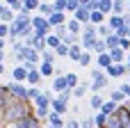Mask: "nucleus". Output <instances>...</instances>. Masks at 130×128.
<instances>
[{
	"label": "nucleus",
	"instance_id": "1",
	"mask_svg": "<svg viewBox=\"0 0 130 128\" xmlns=\"http://www.w3.org/2000/svg\"><path fill=\"white\" fill-rule=\"evenodd\" d=\"M25 117H30V108H27V103H21V101H14L5 112H2V121H7V124H18L21 119H25Z\"/></svg>",
	"mask_w": 130,
	"mask_h": 128
},
{
	"label": "nucleus",
	"instance_id": "2",
	"mask_svg": "<svg viewBox=\"0 0 130 128\" xmlns=\"http://www.w3.org/2000/svg\"><path fill=\"white\" fill-rule=\"evenodd\" d=\"M32 34L34 37H41V39H46L48 34H53V27H50L48 18H43L41 14L39 16H32Z\"/></svg>",
	"mask_w": 130,
	"mask_h": 128
},
{
	"label": "nucleus",
	"instance_id": "3",
	"mask_svg": "<svg viewBox=\"0 0 130 128\" xmlns=\"http://www.w3.org/2000/svg\"><path fill=\"white\" fill-rule=\"evenodd\" d=\"M107 80H110V78H107L101 69H94V71H91V85H89V89H91L94 94H101V92L107 87Z\"/></svg>",
	"mask_w": 130,
	"mask_h": 128
},
{
	"label": "nucleus",
	"instance_id": "4",
	"mask_svg": "<svg viewBox=\"0 0 130 128\" xmlns=\"http://www.w3.org/2000/svg\"><path fill=\"white\" fill-rule=\"evenodd\" d=\"M7 89H9V94H11V98H16V101H21V103H27V101H30V96H27V87H25V85L11 80V82L7 85Z\"/></svg>",
	"mask_w": 130,
	"mask_h": 128
},
{
	"label": "nucleus",
	"instance_id": "5",
	"mask_svg": "<svg viewBox=\"0 0 130 128\" xmlns=\"http://www.w3.org/2000/svg\"><path fill=\"white\" fill-rule=\"evenodd\" d=\"M23 44H25L27 48H32V50H37L39 55H41L43 50H48V48H46V39H41V37H34V34H32V37H27V39H25Z\"/></svg>",
	"mask_w": 130,
	"mask_h": 128
},
{
	"label": "nucleus",
	"instance_id": "6",
	"mask_svg": "<svg viewBox=\"0 0 130 128\" xmlns=\"http://www.w3.org/2000/svg\"><path fill=\"white\" fill-rule=\"evenodd\" d=\"M105 76H107V78H123V76H128V66H126V64H112V66L105 71Z\"/></svg>",
	"mask_w": 130,
	"mask_h": 128
},
{
	"label": "nucleus",
	"instance_id": "7",
	"mask_svg": "<svg viewBox=\"0 0 130 128\" xmlns=\"http://www.w3.org/2000/svg\"><path fill=\"white\" fill-rule=\"evenodd\" d=\"M11 80L23 85V82L27 80V69H25L23 64H21V66H14V69H11Z\"/></svg>",
	"mask_w": 130,
	"mask_h": 128
},
{
	"label": "nucleus",
	"instance_id": "8",
	"mask_svg": "<svg viewBox=\"0 0 130 128\" xmlns=\"http://www.w3.org/2000/svg\"><path fill=\"white\" fill-rule=\"evenodd\" d=\"M50 110L62 117V115L69 112V103H64V101H59V98H53V101H50Z\"/></svg>",
	"mask_w": 130,
	"mask_h": 128
},
{
	"label": "nucleus",
	"instance_id": "9",
	"mask_svg": "<svg viewBox=\"0 0 130 128\" xmlns=\"http://www.w3.org/2000/svg\"><path fill=\"white\" fill-rule=\"evenodd\" d=\"M46 121H48V126H53V128H64L66 126V121H62V117H59L57 112H53V110L48 112V119H46Z\"/></svg>",
	"mask_w": 130,
	"mask_h": 128
},
{
	"label": "nucleus",
	"instance_id": "10",
	"mask_svg": "<svg viewBox=\"0 0 130 128\" xmlns=\"http://www.w3.org/2000/svg\"><path fill=\"white\" fill-rule=\"evenodd\" d=\"M96 66H101V71H107V69L112 66V57H110V53L98 55V57H96Z\"/></svg>",
	"mask_w": 130,
	"mask_h": 128
},
{
	"label": "nucleus",
	"instance_id": "11",
	"mask_svg": "<svg viewBox=\"0 0 130 128\" xmlns=\"http://www.w3.org/2000/svg\"><path fill=\"white\" fill-rule=\"evenodd\" d=\"M48 23H50V27H59V25H66V14H53V16H48Z\"/></svg>",
	"mask_w": 130,
	"mask_h": 128
},
{
	"label": "nucleus",
	"instance_id": "12",
	"mask_svg": "<svg viewBox=\"0 0 130 128\" xmlns=\"http://www.w3.org/2000/svg\"><path fill=\"white\" fill-rule=\"evenodd\" d=\"M66 32H69V34L80 37V34H82V25H80L75 18H71V21H66Z\"/></svg>",
	"mask_w": 130,
	"mask_h": 128
},
{
	"label": "nucleus",
	"instance_id": "13",
	"mask_svg": "<svg viewBox=\"0 0 130 128\" xmlns=\"http://www.w3.org/2000/svg\"><path fill=\"white\" fill-rule=\"evenodd\" d=\"M43 78H41V73H39V69H34V71H27V85L30 87H39V82H41Z\"/></svg>",
	"mask_w": 130,
	"mask_h": 128
},
{
	"label": "nucleus",
	"instance_id": "14",
	"mask_svg": "<svg viewBox=\"0 0 130 128\" xmlns=\"http://www.w3.org/2000/svg\"><path fill=\"white\" fill-rule=\"evenodd\" d=\"M110 57H112V64H126V53H123L121 48L110 50Z\"/></svg>",
	"mask_w": 130,
	"mask_h": 128
},
{
	"label": "nucleus",
	"instance_id": "15",
	"mask_svg": "<svg viewBox=\"0 0 130 128\" xmlns=\"http://www.w3.org/2000/svg\"><path fill=\"white\" fill-rule=\"evenodd\" d=\"M39 5H41L39 0H25V2H23V11H21V14L30 16V11H37V9H39Z\"/></svg>",
	"mask_w": 130,
	"mask_h": 128
},
{
	"label": "nucleus",
	"instance_id": "16",
	"mask_svg": "<svg viewBox=\"0 0 130 128\" xmlns=\"http://www.w3.org/2000/svg\"><path fill=\"white\" fill-rule=\"evenodd\" d=\"M64 80H66V87L73 92L78 85H80V78H78V73H64Z\"/></svg>",
	"mask_w": 130,
	"mask_h": 128
},
{
	"label": "nucleus",
	"instance_id": "17",
	"mask_svg": "<svg viewBox=\"0 0 130 128\" xmlns=\"http://www.w3.org/2000/svg\"><path fill=\"white\" fill-rule=\"evenodd\" d=\"M112 2H114V0H98V11H101L103 16H107V14L112 16Z\"/></svg>",
	"mask_w": 130,
	"mask_h": 128
},
{
	"label": "nucleus",
	"instance_id": "18",
	"mask_svg": "<svg viewBox=\"0 0 130 128\" xmlns=\"http://www.w3.org/2000/svg\"><path fill=\"white\" fill-rule=\"evenodd\" d=\"M126 9H128L126 2H121V0H114V2H112V14H114V16H123Z\"/></svg>",
	"mask_w": 130,
	"mask_h": 128
},
{
	"label": "nucleus",
	"instance_id": "19",
	"mask_svg": "<svg viewBox=\"0 0 130 128\" xmlns=\"http://www.w3.org/2000/svg\"><path fill=\"white\" fill-rule=\"evenodd\" d=\"M39 73H41V78H50V76H55V64H39Z\"/></svg>",
	"mask_w": 130,
	"mask_h": 128
},
{
	"label": "nucleus",
	"instance_id": "20",
	"mask_svg": "<svg viewBox=\"0 0 130 128\" xmlns=\"http://www.w3.org/2000/svg\"><path fill=\"white\" fill-rule=\"evenodd\" d=\"M117 108H119V105H117L114 101H103V108H101V112H103V115H107V117H112V115L117 112Z\"/></svg>",
	"mask_w": 130,
	"mask_h": 128
},
{
	"label": "nucleus",
	"instance_id": "21",
	"mask_svg": "<svg viewBox=\"0 0 130 128\" xmlns=\"http://www.w3.org/2000/svg\"><path fill=\"white\" fill-rule=\"evenodd\" d=\"M107 25H110V30H112V32H117L119 27H123V18L112 14V16H110V21H107Z\"/></svg>",
	"mask_w": 130,
	"mask_h": 128
},
{
	"label": "nucleus",
	"instance_id": "22",
	"mask_svg": "<svg viewBox=\"0 0 130 128\" xmlns=\"http://www.w3.org/2000/svg\"><path fill=\"white\" fill-rule=\"evenodd\" d=\"M82 37H87V39H96V37H98V32H96V25H91V23L82 25Z\"/></svg>",
	"mask_w": 130,
	"mask_h": 128
},
{
	"label": "nucleus",
	"instance_id": "23",
	"mask_svg": "<svg viewBox=\"0 0 130 128\" xmlns=\"http://www.w3.org/2000/svg\"><path fill=\"white\" fill-rule=\"evenodd\" d=\"M59 44H62L59 37H55V34H48V37H46V48H48V50H57Z\"/></svg>",
	"mask_w": 130,
	"mask_h": 128
},
{
	"label": "nucleus",
	"instance_id": "24",
	"mask_svg": "<svg viewBox=\"0 0 130 128\" xmlns=\"http://www.w3.org/2000/svg\"><path fill=\"white\" fill-rule=\"evenodd\" d=\"M69 87H66V80H64V76L62 78H55L53 80V92H57V94H62V92H66Z\"/></svg>",
	"mask_w": 130,
	"mask_h": 128
},
{
	"label": "nucleus",
	"instance_id": "25",
	"mask_svg": "<svg viewBox=\"0 0 130 128\" xmlns=\"http://www.w3.org/2000/svg\"><path fill=\"white\" fill-rule=\"evenodd\" d=\"M39 11H41V16H43V18L53 16V14H55V9H53V2H41V5H39Z\"/></svg>",
	"mask_w": 130,
	"mask_h": 128
},
{
	"label": "nucleus",
	"instance_id": "26",
	"mask_svg": "<svg viewBox=\"0 0 130 128\" xmlns=\"http://www.w3.org/2000/svg\"><path fill=\"white\" fill-rule=\"evenodd\" d=\"M89 23L98 27V25H103V23H105V16H103L101 11H91V14H89Z\"/></svg>",
	"mask_w": 130,
	"mask_h": 128
},
{
	"label": "nucleus",
	"instance_id": "27",
	"mask_svg": "<svg viewBox=\"0 0 130 128\" xmlns=\"http://www.w3.org/2000/svg\"><path fill=\"white\" fill-rule=\"evenodd\" d=\"M119 44H121V39H119L117 34H110V37L105 39V46H107V53H110V50H114V48H119Z\"/></svg>",
	"mask_w": 130,
	"mask_h": 128
},
{
	"label": "nucleus",
	"instance_id": "28",
	"mask_svg": "<svg viewBox=\"0 0 130 128\" xmlns=\"http://www.w3.org/2000/svg\"><path fill=\"white\" fill-rule=\"evenodd\" d=\"M80 57H82V46H80V44H78V46H71V50H69V60L80 62Z\"/></svg>",
	"mask_w": 130,
	"mask_h": 128
},
{
	"label": "nucleus",
	"instance_id": "29",
	"mask_svg": "<svg viewBox=\"0 0 130 128\" xmlns=\"http://www.w3.org/2000/svg\"><path fill=\"white\" fill-rule=\"evenodd\" d=\"M89 105H91V110L101 112V108H103V96H101V94H94L91 101H89Z\"/></svg>",
	"mask_w": 130,
	"mask_h": 128
},
{
	"label": "nucleus",
	"instance_id": "30",
	"mask_svg": "<svg viewBox=\"0 0 130 128\" xmlns=\"http://www.w3.org/2000/svg\"><path fill=\"white\" fill-rule=\"evenodd\" d=\"M5 7L11 9V11H16V14L23 11V2H21V0H9V2H5Z\"/></svg>",
	"mask_w": 130,
	"mask_h": 128
},
{
	"label": "nucleus",
	"instance_id": "31",
	"mask_svg": "<svg viewBox=\"0 0 130 128\" xmlns=\"http://www.w3.org/2000/svg\"><path fill=\"white\" fill-rule=\"evenodd\" d=\"M55 57H57L55 50H43V53H41V62H43V64H55Z\"/></svg>",
	"mask_w": 130,
	"mask_h": 128
},
{
	"label": "nucleus",
	"instance_id": "32",
	"mask_svg": "<svg viewBox=\"0 0 130 128\" xmlns=\"http://www.w3.org/2000/svg\"><path fill=\"white\" fill-rule=\"evenodd\" d=\"M105 124H107V115L96 112V117H94V126H96V128H105Z\"/></svg>",
	"mask_w": 130,
	"mask_h": 128
},
{
	"label": "nucleus",
	"instance_id": "33",
	"mask_svg": "<svg viewBox=\"0 0 130 128\" xmlns=\"http://www.w3.org/2000/svg\"><path fill=\"white\" fill-rule=\"evenodd\" d=\"M96 32L101 34V39H107L110 34H114V32L110 30V25H107V23H103V25H98V27H96Z\"/></svg>",
	"mask_w": 130,
	"mask_h": 128
},
{
	"label": "nucleus",
	"instance_id": "34",
	"mask_svg": "<svg viewBox=\"0 0 130 128\" xmlns=\"http://www.w3.org/2000/svg\"><path fill=\"white\" fill-rule=\"evenodd\" d=\"M94 53H98V55H103V53H107V46H105V39H96V46H94Z\"/></svg>",
	"mask_w": 130,
	"mask_h": 128
},
{
	"label": "nucleus",
	"instance_id": "35",
	"mask_svg": "<svg viewBox=\"0 0 130 128\" xmlns=\"http://www.w3.org/2000/svg\"><path fill=\"white\" fill-rule=\"evenodd\" d=\"M110 101H114L117 105H121V103H126V96H123V94H121L119 89H114V92L110 94Z\"/></svg>",
	"mask_w": 130,
	"mask_h": 128
},
{
	"label": "nucleus",
	"instance_id": "36",
	"mask_svg": "<svg viewBox=\"0 0 130 128\" xmlns=\"http://www.w3.org/2000/svg\"><path fill=\"white\" fill-rule=\"evenodd\" d=\"M53 9L57 14H66V0H55L53 2Z\"/></svg>",
	"mask_w": 130,
	"mask_h": 128
},
{
	"label": "nucleus",
	"instance_id": "37",
	"mask_svg": "<svg viewBox=\"0 0 130 128\" xmlns=\"http://www.w3.org/2000/svg\"><path fill=\"white\" fill-rule=\"evenodd\" d=\"M69 50H71V46L59 44V46H57V50H55V55H57V57H69Z\"/></svg>",
	"mask_w": 130,
	"mask_h": 128
},
{
	"label": "nucleus",
	"instance_id": "38",
	"mask_svg": "<svg viewBox=\"0 0 130 128\" xmlns=\"http://www.w3.org/2000/svg\"><path fill=\"white\" fill-rule=\"evenodd\" d=\"M87 89H89V85H78V87L73 89V96H75V98H82V96L87 94Z\"/></svg>",
	"mask_w": 130,
	"mask_h": 128
},
{
	"label": "nucleus",
	"instance_id": "39",
	"mask_svg": "<svg viewBox=\"0 0 130 128\" xmlns=\"http://www.w3.org/2000/svg\"><path fill=\"white\" fill-rule=\"evenodd\" d=\"M80 9V0H66V11H78Z\"/></svg>",
	"mask_w": 130,
	"mask_h": 128
},
{
	"label": "nucleus",
	"instance_id": "40",
	"mask_svg": "<svg viewBox=\"0 0 130 128\" xmlns=\"http://www.w3.org/2000/svg\"><path fill=\"white\" fill-rule=\"evenodd\" d=\"M62 44H66V46H78V37H75V34H69V32H66V37L62 39Z\"/></svg>",
	"mask_w": 130,
	"mask_h": 128
},
{
	"label": "nucleus",
	"instance_id": "41",
	"mask_svg": "<svg viewBox=\"0 0 130 128\" xmlns=\"http://www.w3.org/2000/svg\"><path fill=\"white\" fill-rule=\"evenodd\" d=\"M27 96H30V101H37L41 96V89L39 87H27Z\"/></svg>",
	"mask_w": 130,
	"mask_h": 128
},
{
	"label": "nucleus",
	"instance_id": "42",
	"mask_svg": "<svg viewBox=\"0 0 130 128\" xmlns=\"http://www.w3.org/2000/svg\"><path fill=\"white\" fill-rule=\"evenodd\" d=\"M78 64H80V66H89V64H91V53H85V50H82V57H80Z\"/></svg>",
	"mask_w": 130,
	"mask_h": 128
},
{
	"label": "nucleus",
	"instance_id": "43",
	"mask_svg": "<svg viewBox=\"0 0 130 128\" xmlns=\"http://www.w3.org/2000/svg\"><path fill=\"white\" fill-rule=\"evenodd\" d=\"M53 34H55V37H59V39H64V37H66V25H59V27H53Z\"/></svg>",
	"mask_w": 130,
	"mask_h": 128
},
{
	"label": "nucleus",
	"instance_id": "44",
	"mask_svg": "<svg viewBox=\"0 0 130 128\" xmlns=\"http://www.w3.org/2000/svg\"><path fill=\"white\" fill-rule=\"evenodd\" d=\"M80 128H96V126H94V119H91V117L80 119Z\"/></svg>",
	"mask_w": 130,
	"mask_h": 128
},
{
	"label": "nucleus",
	"instance_id": "45",
	"mask_svg": "<svg viewBox=\"0 0 130 128\" xmlns=\"http://www.w3.org/2000/svg\"><path fill=\"white\" fill-rule=\"evenodd\" d=\"M71 96H73V92H71V89H66V92H62L57 98H59V101H64V103H69V101H71Z\"/></svg>",
	"mask_w": 130,
	"mask_h": 128
},
{
	"label": "nucleus",
	"instance_id": "46",
	"mask_svg": "<svg viewBox=\"0 0 130 128\" xmlns=\"http://www.w3.org/2000/svg\"><path fill=\"white\" fill-rule=\"evenodd\" d=\"M7 37H9V25L0 23V39H7Z\"/></svg>",
	"mask_w": 130,
	"mask_h": 128
},
{
	"label": "nucleus",
	"instance_id": "47",
	"mask_svg": "<svg viewBox=\"0 0 130 128\" xmlns=\"http://www.w3.org/2000/svg\"><path fill=\"white\" fill-rule=\"evenodd\" d=\"M64 128H80V121L71 119V121H66V126H64Z\"/></svg>",
	"mask_w": 130,
	"mask_h": 128
},
{
	"label": "nucleus",
	"instance_id": "48",
	"mask_svg": "<svg viewBox=\"0 0 130 128\" xmlns=\"http://www.w3.org/2000/svg\"><path fill=\"white\" fill-rule=\"evenodd\" d=\"M5 46H7V39H0V50H5Z\"/></svg>",
	"mask_w": 130,
	"mask_h": 128
},
{
	"label": "nucleus",
	"instance_id": "49",
	"mask_svg": "<svg viewBox=\"0 0 130 128\" xmlns=\"http://www.w3.org/2000/svg\"><path fill=\"white\" fill-rule=\"evenodd\" d=\"M5 62V50H0V64Z\"/></svg>",
	"mask_w": 130,
	"mask_h": 128
},
{
	"label": "nucleus",
	"instance_id": "50",
	"mask_svg": "<svg viewBox=\"0 0 130 128\" xmlns=\"http://www.w3.org/2000/svg\"><path fill=\"white\" fill-rule=\"evenodd\" d=\"M126 64H128V66H130V53H128V55H126Z\"/></svg>",
	"mask_w": 130,
	"mask_h": 128
},
{
	"label": "nucleus",
	"instance_id": "51",
	"mask_svg": "<svg viewBox=\"0 0 130 128\" xmlns=\"http://www.w3.org/2000/svg\"><path fill=\"white\" fill-rule=\"evenodd\" d=\"M2 11H5V2H0V14H2Z\"/></svg>",
	"mask_w": 130,
	"mask_h": 128
},
{
	"label": "nucleus",
	"instance_id": "52",
	"mask_svg": "<svg viewBox=\"0 0 130 128\" xmlns=\"http://www.w3.org/2000/svg\"><path fill=\"white\" fill-rule=\"evenodd\" d=\"M0 73H5V64H0Z\"/></svg>",
	"mask_w": 130,
	"mask_h": 128
},
{
	"label": "nucleus",
	"instance_id": "53",
	"mask_svg": "<svg viewBox=\"0 0 130 128\" xmlns=\"http://www.w3.org/2000/svg\"><path fill=\"white\" fill-rule=\"evenodd\" d=\"M126 5H128V14H130V2H126Z\"/></svg>",
	"mask_w": 130,
	"mask_h": 128
},
{
	"label": "nucleus",
	"instance_id": "54",
	"mask_svg": "<svg viewBox=\"0 0 130 128\" xmlns=\"http://www.w3.org/2000/svg\"><path fill=\"white\" fill-rule=\"evenodd\" d=\"M126 98H130V92H128V96H126Z\"/></svg>",
	"mask_w": 130,
	"mask_h": 128
},
{
	"label": "nucleus",
	"instance_id": "55",
	"mask_svg": "<svg viewBox=\"0 0 130 128\" xmlns=\"http://www.w3.org/2000/svg\"><path fill=\"white\" fill-rule=\"evenodd\" d=\"M46 128H53V126H46Z\"/></svg>",
	"mask_w": 130,
	"mask_h": 128
},
{
	"label": "nucleus",
	"instance_id": "56",
	"mask_svg": "<svg viewBox=\"0 0 130 128\" xmlns=\"http://www.w3.org/2000/svg\"><path fill=\"white\" fill-rule=\"evenodd\" d=\"M0 23H2V21H0Z\"/></svg>",
	"mask_w": 130,
	"mask_h": 128
}]
</instances>
